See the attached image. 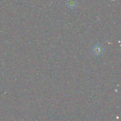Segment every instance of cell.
<instances>
[{"label": "cell", "mask_w": 121, "mask_h": 121, "mask_svg": "<svg viewBox=\"0 0 121 121\" xmlns=\"http://www.w3.org/2000/svg\"><path fill=\"white\" fill-rule=\"evenodd\" d=\"M92 52L95 55L99 56L103 54V53L104 52V50L102 46L100 44L96 43L92 48Z\"/></svg>", "instance_id": "6da1fadb"}, {"label": "cell", "mask_w": 121, "mask_h": 121, "mask_svg": "<svg viewBox=\"0 0 121 121\" xmlns=\"http://www.w3.org/2000/svg\"><path fill=\"white\" fill-rule=\"evenodd\" d=\"M67 6L70 9H74L76 7V2L74 0H69L67 1Z\"/></svg>", "instance_id": "7a4b0ae2"}]
</instances>
